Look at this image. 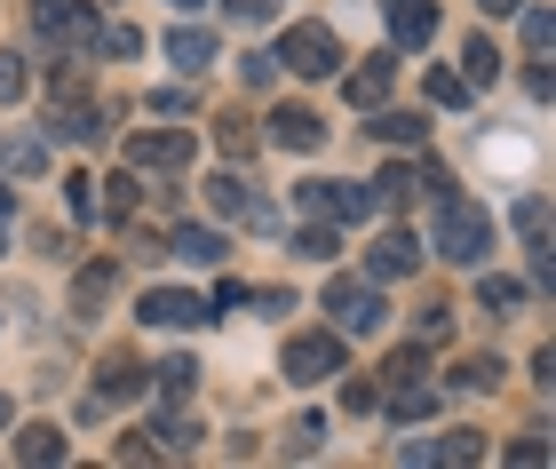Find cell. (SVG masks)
Listing matches in <instances>:
<instances>
[{"label":"cell","instance_id":"83f0119b","mask_svg":"<svg viewBox=\"0 0 556 469\" xmlns=\"http://www.w3.org/2000/svg\"><path fill=\"white\" fill-rule=\"evenodd\" d=\"M429 366H421V351H397L390 366H382V390H406V382H421ZM382 390H374V398H382Z\"/></svg>","mask_w":556,"mask_h":469},{"label":"cell","instance_id":"8d00e7d4","mask_svg":"<svg viewBox=\"0 0 556 469\" xmlns=\"http://www.w3.org/2000/svg\"><path fill=\"white\" fill-rule=\"evenodd\" d=\"M231 16H239V24H270L278 0H231Z\"/></svg>","mask_w":556,"mask_h":469},{"label":"cell","instance_id":"ffe728a7","mask_svg":"<svg viewBox=\"0 0 556 469\" xmlns=\"http://www.w3.org/2000/svg\"><path fill=\"white\" fill-rule=\"evenodd\" d=\"M40 167H48V152H40V143L33 136H0V176H40Z\"/></svg>","mask_w":556,"mask_h":469},{"label":"cell","instance_id":"484cf974","mask_svg":"<svg viewBox=\"0 0 556 469\" xmlns=\"http://www.w3.org/2000/svg\"><path fill=\"white\" fill-rule=\"evenodd\" d=\"M477 303H485L493 318H509V310H525V287L517 279H477Z\"/></svg>","mask_w":556,"mask_h":469},{"label":"cell","instance_id":"7bdbcfd3","mask_svg":"<svg viewBox=\"0 0 556 469\" xmlns=\"http://www.w3.org/2000/svg\"><path fill=\"white\" fill-rule=\"evenodd\" d=\"M9 422H16V406H9V398H0V430H9Z\"/></svg>","mask_w":556,"mask_h":469},{"label":"cell","instance_id":"d6986e66","mask_svg":"<svg viewBox=\"0 0 556 469\" xmlns=\"http://www.w3.org/2000/svg\"><path fill=\"white\" fill-rule=\"evenodd\" d=\"M167 255H184V263H223V231H207V224H184L167 239Z\"/></svg>","mask_w":556,"mask_h":469},{"label":"cell","instance_id":"d6a6232c","mask_svg":"<svg viewBox=\"0 0 556 469\" xmlns=\"http://www.w3.org/2000/svg\"><path fill=\"white\" fill-rule=\"evenodd\" d=\"M239 80L247 88H270L278 80V56H239Z\"/></svg>","mask_w":556,"mask_h":469},{"label":"cell","instance_id":"4fadbf2b","mask_svg":"<svg viewBox=\"0 0 556 469\" xmlns=\"http://www.w3.org/2000/svg\"><path fill=\"white\" fill-rule=\"evenodd\" d=\"M112 287H119V263H88L80 279H72V318H96L112 303Z\"/></svg>","mask_w":556,"mask_h":469},{"label":"cell","instance_id":"5b68a950","mask_svg":"<svg viewBox=\"0 0 556 469\" xmlns=\"http://www.w3.org/2000/svg\"><path fill=\"white\" fill-rule=\"evenodd\" d=\"M278 366H287V382H302V390H311V382H326V375H342V334H334V327H318V334H294Z\"/></svg>","mask_w":556,"mask_h":469},{"label":"cell","instance_id":"9a60e30c","mask_svg":"<svg viewBox=\"0 0 556 469\" xmlns=\"http://www.w3.org/2000/svg\"><path fill=\"white\" fill-rule=\"evenodd\" d=\"M48 136H64V143H96V136H104V128H96V104H80V96L48 104Z\"/></svg>","mask_w":556,"mask_h":469},{"label":"cell","instance_id":"3957f363","mask_svg":"<svg viewBox=\"0 0 556 469\" xmlns=\"http://www.w3.org/2000/svg\"><path fill=\"white\" fill-rule=\"evenodd\" d=\"M278 64H287L294 80H334L342 72V40L326 33V24H294V33L278 40Z\"/></svg>","mask_w":556,"mask_h":469},{"label":"cell","instance_id":"277c9868","mask_svg":"<svg viewBox=\"0 0 556 469\" xmlns=\"http://www.w3.org/2000/svg\"><path fill=\"white\" fill-rule=\"evenodd\" d=\"M294 207L318 215V224H366V215H374V191H366V183H294Z\"/></svg>","mask_w":556,"mask_h":469},{"label":"cell","instance_id":"f35d334b","mask_svg":"<svg viewBox=\"0 0 556 469\" xmlns=\"http://www.w3.org/2000/svg\"><path fill=\"white\" fill-rule=\"evenodd\" d=\"M88 183H96V176H64V200H72V207H80V215L96 207V191H88Z\"/></svg>","mask_w":556,"mask_h":469},{"label":"cell","instance_id":"836d02e7","mask_svg":"<svg viewBox=\"0 0 556 469\" xmlns=\"http://www.w3.org/2000/svg\"><path fill=\"white\" fill-rule=\"evenodd\" d=\"M517 231L525 239H548V207L541 200H517Z\"/></svg>","mask_w":556,"mask_h":469},{"label":"cell","instance_id":"603a6c76","mask_svg":"<svg viewBox=\"0 0 556 469\" xmlns=\"http://www.w3.org/2000/svg\"><path fill=\"white\" fill-rule=\"evenodd\" d=\"M429 461H485V430H445V438H429Z\"/></svg>","mask_w":556,"mask_h":469},{"label":"cell","instance_id":"f1b7e54d","mask_svg":"<svg viewBox=\"0 0 556 469\" xmlns=\"http://www.w3.org/2000/svg\"><path fill=\"white\" fill-rule=\"evenodd\" d=\"M453 382H462V390H501V358H462Z\"/></svg>","mask_w":556,"mask_h":469},{"label":"cell","instance_id":"ab89813d","mask_svg":"<svg viewBox=\"0 0 556 469\" xmlns=\"http://www.w3.org/2000/svg\"><path fill=\"white\" fill-rule=\"evenodd\" d=\"M509 461H525V469H541V461H548V446H541V438H517V446H509Z\"/></svg>","mask_w":556,"mask_h":469},{"label":"cell","instance_id":"f546056e","mask_svg":"<svg viewBox=\"0 0 556 469\" xmlns=\"http://www.w3.org/2000/svg\"><path fill=\"white\" fill-rule=\"evenodd\" d=\"M215 143H223V160H255V128H247V119H223Z\"/></svg>","mask_w":556,"mask_h":469},{"label":"cell","instance_id":"6da1fadb","mask_svg":"<svg viewBox=\"0 0 556 469\" xmlns=\"http://www.w3.org/2000/svg\"><path fill=\"white\" fill-rule=\"evenodd\" d=\"M429 239H438L445 263H485L493 215L477 207V200H462V191H438V200H429Z\"/></svg>","mask_w":556,"mask_h":469},{"label":"cell","instance_id":"ba28073f","mask_svg":"<svg viewBox=\"0 0 556 469\" xmlns=\"http://www.w3.org/2000/svg\"><path fill=\"white\" fill-rule=\"evenodd\" d=\"M421 270V239L414 231H382L366 246V279H414Z\"/></svg>","mask_w":556,"mask_h":469},{"label":"cell","instance_id":"5bb4252c","mask_svg":"<svg viewBox=\"0 0 556 469\" xmlns=\"http://www.w3.org/2000/svg\"><path fill=\"white\" fill-rule=\"evenodd\" d=\"M167 64L191 80V72H207V64H215V40L199 33V24H175V33H167Z\"/></svg>","mask_w":556,"mask_h":469},{"label":"cell","instance_id":"7c38bea8","mask_svg":"<svg viewBox=\"0 0 556 469\" xmlns=\"http://www.w3.org/2000/svg\"><path fill=\"white\" fill-rule=\"evenodd\" d=\"M128 167H191V136H128Z\"/></svg>","mask_w":556,"mask_h":469},{"label":"cell","instance_id":"8fae6325","mask_svg":"<svg viewBox=\"0 0 556 469\" xmlns=\"http://www.w3.org/2000/svg\"><path fill=\"white\" fill-rule=\"evenodd\" d=\"M270 143H278V152H318V143H326V119L302 112V104H287V112H270Z\"/></svg>","mask_w":556,"mask_h":469},{"label":"cell","instance_id":"e575fe53","mask_svg":"<svg viewBox=\"0 0 556 469\" xmlns=\"http://www.w3.org/2000/svg\"><path fill=\"white\" fill-rule=\"evenodd\" d=\"M525 48H533V56H548V9H525Z\"/></svg>","mask_w":556,"mask_h":469},{"label":"cell","instance_id":"ac0fdd59","mask_svg":"<svg viewBox=\"0 0 556 469\" xmlns=\"http://www.w3.org/2000/svg\"><path fill=\"white\" fill-rule=\"evenodd\" d=\"M151 390V375L136 358H104V375H96V398H143Z\"/></svg>","mask_w":556,"mask_h":469},{"label":"cell","instance_id":"2e32d148","mask_svg":"<svg viewBox=\"0 0 556 469\" xmlns=\"http://www.w3.org/2000/svg\"><path fill=\"white\" fill-rule=\"evenodd\" d=\"M374 136L397 143V152H421V143H429V119H421V112H390V104H374Z\"/></svg>","mask_w":556,"mask_h":469},{"label":"cell","instance_id":"1f68e13d","mask_svg":"<svg viewBox=\"0 0 556 469\" xmlns=\"http://www.w3.org/2000/svg\"><path fill=\"white\" fill-rule=\"evenodd\" d=\"M104 215H112V224H119V215H136V176H112L104 183Z\"/></svg>","mask_w":556,"mask_h":469},{"label":"cell","instance_id":"7402d4cb","mask_svg":"<svg viewBox=\"0 0 556 469\" xmlns=\"http://www.w3.org/2000/svg\"><path fill=\"white\" fill-rule=\"evenodd\" d=\"M151 390H160V398H191V390H199V358H167V366H151Z\"/></svg>","mask_w":556,"mask_h":469},{"label":"cell","instance_id":"60d3db41","mask_svg":"<svg viewBox=\"0 0 556 469\" xmlns=\"http://www.w3.org/2000/svg\"><path fill=\"white\" fill-rule=\"evenodd\" d=\"M9 215H16V191H9V183H0V231H9Z\"/></svg>","mask_w":556,"mask_h":469},{"label":"cell","instance_id":"ee69618b","mask_svg":"<svg viewBox=\"0 0 556 469\" xmlns=\"http://www.w3.org/2000/svg\"><path fill=\"white\" fill-rule=\"evenodd\" d=\"M175 9H207V0H175Z\"/></svg>","mask_w":556,"mask_h":469},{"label":"cell","instance_id":"d4e9b609","mask_svg":"<svg viewBox=\"0 0 556 469\" xmlns=\"http://www.w3.org/2000/svg\"><path fill=\"white\" fill-rule=\"evenodd\" d=\"M334 246H342V239H334V224H311V215H302V231H294V255H302V263H326Z\"/></svg>","mask_w":556,"mask_h":469},{"label":"cell","instance_id":"e0dca14e","mask_svg":"<svg viewBox=\"0 0 556 469\" xmlns=\"http://www.w3.org/2000/svg\"><path fill=\"white\" fill-rule=\"evenodd\" d=\"M16 461H24V469L64 461V430H56V422H24V430H16Z\"/></svg>","mask_w":556,"mask_h":469},{"label":"cell","instance_id":"4dcf8cb0","mask_svg":"<svg viewBox=\"0 0 556 469\" xmlns=\"http://www.w3.org/2000/svg\"><path fill=\"white\" fill-rule=\"evenodd\" d=\"M429 104H469V80L462 72H429Z\"/></svg>","mask_w":556,"mask_h":469},{"label":"cell","instance_id":"d590c367","mask_svg":"<svg viewBox=\"0 0 556 469\" xmlns=\"http://www.w3.org/2000/svg\"><path fill=\"white\" fill-rule=\"evenodd\" d=\"M16 96H24V64L0 56V104H16Z\"/></svg>","mask_w":556,"mask_h":469},{"label":"cell","instance_id":"44dd1931","mask_svg":"<svg viewBox=\"0 0 556 469\" xmlns=\"http://www.w3.org/2000/svg\"><path fill=\"white\" fill-rule=\"evenodd\" d=\"M414 191H421L414 167H382V176H374V207H414Z\"/></svg>","mask_w":556,"mask_h":469},{"label":"cell","instance_id":"74e56055","mask_svg":"<svg viewBox=\"0 0 556 469\" xmlns=\"http://www.w3.org/2000/svg\"><path fill=\"white\" fill-rule=\"evenodd\" d=\"M119 461H151V454H160V446H151V430H136V438H119V446H112Z\"/></svg>","mask_w":556,"mask_h":469},{"label":"cell","instance_id":"52a82bcc","mask_svg":"<svg viewBox=\"0 0 556 469\" xmlns=\"http://www.w3.org/2000/svg\"><path fill=\"white\" fill-rule=\"evenodd\" d=\"M136 318H143V327H207L215 303H207V294H191V287H151Z\"/></svg>","mask_w":556,"mask_h":469},{"label":"cell","instance_id":"cb8c5ba5","mask_svg":"<svg viewBox=\"0 0 556 469\" xmlns=\"http://www.w3.org/2000/svg\"><path fill=\"white\" fill-rule=\"evenodd\" d=\"M382 96H390V64H382V56L350 72V104H366V112H374V104H382Z\"/></svg>","mask_w":556,"mask_h":469},{"label":"cell","instance_id":"30bf717a","mask_svg":"<svg viewBox=\"0 0 556 469\" xmlns=\"http://www.w3.org/2000/svg\"><path fill=\"white\" fill-rule=\"evenodd\" d=\"M390 40L397 48H429L438 40V0H390Z\"/></svg>","mask_w":556,"mask_h":469},{"label":"cell","instance_id":"b9f144b4","mask_svg":"<svg viewBox=\"0 0 556 469\" xmlns=\"http://www.w3.org/2000/svg\"><path fill=\"white\" fill-rule=\"evenodd\" d=\"M485 9H493V16H517V9H525V0H485Z\"/></svg>","mask_w":556,"mask_h":469},{"label":"cell","instance_id":"8992f818","mask_svg":"<svg viewBox=\"0 0 556 469\" xmlns=\"http://www.w3.org/2000/svg\"><path fill=\"white\" fill-rule=\"evenodd\" d=\"M33 33L56 48H96V9L88 0H33Z\"/></svg>","mask_w":556,"mask_h":469},{"label":"cell","instance_id":"9c48e42d","mask_svg":"<svg viewBox=\"0 0 556 469\" xmlns=\"http://www.w3.org/2000/svg\"><path fill=\"white\" fill-rule=\"evenodd\" d=\"M207 207H215V215H231V224H247V231H270V224H278V215H270L239 176H215V183H207Z\"/></svg>","mask_w":556,"mask_h":469},{"label":"cell","instance_id":"7a4b0ae2","mask_svg":"<svg viewBox=\"0 0 556 469\" xmlns=\"http://www.w3.org/2000/svg\"><path fill=\"white\" fill-rule=\"evenodd\" d=\"M326 310H334V334H382V279H334L326 287Z\"/></svg>","mask_w":556,"mask_h":469},{"label":"cell","instance_id":"4316f807","mask_svg":"<svg viewBox=\"0 0 556 469\" xmlns=\"http://www.w3.org/2000/svg\"><path fill=\"white\" fill-rule=\"evenodd\" d=\"M462 56H469V64H462V80H469V88H485L493 72H501V56H493V40H469Z\"/></svg>","mask_w":556,"mask_h":469}]
</instances>
